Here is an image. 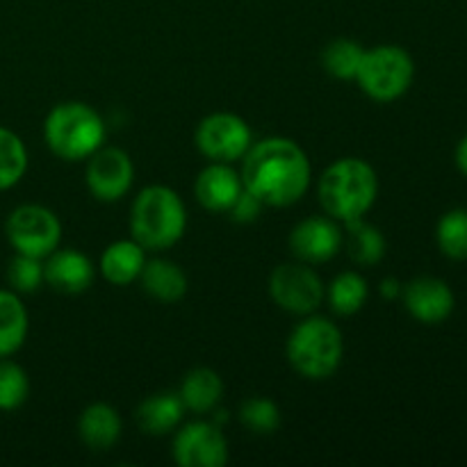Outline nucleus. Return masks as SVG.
Here are the masks:
<instances>
[{
    "label": "nucleus",
    "instance_id": "nucleus-25",
    "mask_svg": "<svg viewBox=\"0 0 467 467\" xmlns=\"http://www.w3.org/2000/svg\"><path fill=\"white\" fill-rule=\"evenodd\" d=\"M27 171V150L21 137L0 126V192L16 185Z\"/></svg>",
    "mask_w": 467,
    "mask_h": 467
},
{
    "label": "nucleus",
    "instance_id": "nucleus-20",
    "mask_svg": "<svg viewBox=\"0 0 467 467\" xmlns=\"http://www.w3.org/2000/svg\"><path fill=\"white\" fill-rule=\"evenodd\" d=\"M140 281L146 295L162 304H176L187 295L185 272L181 269V265L171 263V260L160 258L146 263L140 274Z\"/></svg>",
    "mask_w": 467,
    "mask_h": 467
},
{
    "label": "nucleus",
    "instance_id": "nucleus-28",
    "mask_svg": "<svg viewBox=\"0 0 467 467\" xmlns=\"http://www.w3.org/2000/svg\"><path fill=\"white\" fill-rule=\"evenodd\" d=\"M30 397V379L21 365L0 358V410H16Z\"/></svg>",
    "mask_w": 467,
    "mask_h": 467
},
{
    "label": "nucleus",
    "instance_id": "nucleus-15",
    "mask_svg": "<svg viewBox=\"0 0 467 467\" xmlns=\"http://www.w3.org/2000/svg\"><path fill=\"white\" fill-rule=\"evenodd\" d=\"M242 190V176L231 164L223 162H210V167H205L194 182L196 199L208 213H228Z\"/></svg>",
    "mask_w": 467,
    "mask_h": 467
},
{
    "label": "nucleus",
    "instance_id": "nucleus-5",
    "mask_svg": "<svg viewBox=\"0 0 467 467\" xmlns=\"http://www.w3.org/2000/svg\"><path fill=\"white\" fill-rule=\"evenodd\" d=\"M345 356L342 331L327 317H308L287 337V360L292 369L310 381H322L337 372Z\"/></svg>",
    "mask_w": 467,
    "mask_h": 467
},
{
    "label": "nucleus",
    "instance_id": "nucleus-17",
    "mask_svg": "<svg viewBox=\"0 0 467 467\" xmlns=\"http://www.w3.org/2000/svg\"><path fill=\"white\" fill-rule=\"evenodd\" d=\"M146 265V249L135 240H117L100 255V274L112 285L123 287L140 281V274Z\"/></svg>",
    "mask_w": 467,
    "mask_h": 467
},
{
    "label": "nucleus",
    "instance_id": "nucleus-30",
    "mask_svg": "<svg viewBox=\"0 0 467 467\" xmlns=\"http://www.w3.org/2000/svg\"><path fill=\"white\" fill-rule=\"evenodd\" d=\"M263 208H265L263 201H260L255 194H251V192L244 187L242 194L237 196L235 203H233V208L228 210V214H231L237 223H251L260 217Z\"/></svg>",
    "mask_w": 467,
    "mask_h": 467
},
{
    "label": "nucleus",
    "instance_id": "nucleus-16",
    "mask_svg": "<svg viewBox=\"0 0 467 467\" xmlns=\"http://www.w3.org/2000/svg\"><path fill=\"white\" fill-rule=\"evenodd\" d=\"M121 431L123 422L119 410L103 401L87 406L78 418V436H80L82 445L94 451L112 450L121 438Z\"/></svg>",
    "mask_w": 467,
    "mask_h": 467
},
{
    "label": "nucleus",
    "instance_id": "nucleus-18",
    "mask_svg": "<svg viewBox=\"0 0 467 467\" xmlns=\"http://www.w3.org/2000/svg\"><path fill=\"white\" fill-rule=\"evenodd\" d=\"M182 415H185V406H182L181 395L176 392H158L150 395L137 406V424L149 436H167L173 429L181 424Z\"/></svg>",
    "mask_w": 467,
    "mask_h": 467
},
{
    "label": "nucleus",
    "instance_id": "nucleus-8",
    "mask_svg": "<svg viewBox=\"0 0 467 467\" xmlns=\"http://www.w3.org/2000/svg\"><path fill=\"white\" fill-rule=\"evenodd\" d=\"M196 149L210 162L233 164L246 155L254 144L249 123L233 112L208 114L194 132Z\"/></svg>",
    "mask_w": 467,
    "mask_h": 467
},
{
    "label": "nucleus",
    "instance_id": "nucleus-3",
    "mask_svg": "<svg viewBox=\"0 0 467 467\" xmlns=\"http://www.w3.org/2000/svg\"><path fill=\"white\" fill-rule=\"evenodd\" d=\"M187 228V210L181 196L167 185H149L130 208V235L146 251L171 249Z\"/></svg>",
    "mask_w": 467,
    "mask_h": 467
},
{
    "label": "nucleus",
    "instance_id": "nucleus-32",
    "mask_svg": "<svg viewBox=\"0 0 467 467\" xmlns=\"http://www.w3.org/2000/svg\"><path fill=\"white\" fill-rule=\"evenodd\" d=\"M381 295L386 296V299H397V296L401 295V285L397 278H386L381 285Z\"/></svg>",
    "mask_w": 467,
    "mask_h": 467
},
{
    "label": "nucleus",
    "instance_id": "nucleus-22",
    "mask_svg": "<svg viewBox=\"0 0 467 467\" xmlns=\"http://www.w3.org/2000/svg\"><path fill=\"white\" fill-rule=\"evenodd\" d=\"M27 310L14 290H0V358H9L27 337Z\"/></svg>",
    "mask_w": 467,
    "mask_h": 467
},
{
    "label": "nucleus",
    "instance_id": "nucleus-2",
    "mask_svg": "<svg viewBox=\"0 0 467 467\" xmlns=\"http://www.w3.org/2000/svg\"><path fill=\"white\" fill-rule=\"evenodd\" d=\"M319 203L336 222L360 219L379 199V176L360 158H340L319 178Z\"/></svg>",
    "mask_w": 467,
    "mask_h": 467
},
{
    "label": "nucleus",
    "instance_id": "nucleus-7",
    "mask_svg": "<svg viewBox=\"0 0 467 467\" xmlns=\"http://www.w3.org/2000/svg\"><path fill=\"white\" fill-rule=\"evenodd\" d=\"M5 235L16 254L48 258L62 240V223L50 208L36 203L18 205L5 222Z\"/></svg>",
    "mask_w": 467,
    "mask_h": 467
},
{
    "label": "nucleus",
    "instance_id": "nucleus-23",
    "mask_svg": "<svg viewBox=\"0 0 467 467\" xmlns=\"http://www.w3.org/2000/svg\"><path fill=\"white\" fill-rule=\"evenodd\" d=\"M324 295L328 296V306L333 313L340 317H351V315L360 313L368 301V281L358 272H342L333 278Z\"/></svg>",
    "mask_w": 467,
    "mask_h": 467
},
{
    "label": "nucleus",
    "instance_id": "nucleus-13",
    "mask_svg": "<svg viewBox=\"0 0 467 467\" xmlns=\"http://www.w3.org/2000/svg\"><path fill=\"white\" fill-rule=\"evenodd\" d=\"M401 296H404V306L410 313V317L427 324V327L442 324L445 319H450L451 313H454V292H451V287L447 285L442 278H413V281L401 290Z\"/></svg>",
    "mask_w": 467,
    "mask_h": 467
},
{
    "label": "nucleus",
    "instance_id": "nucleus-10",
    "mask_svg": "<svg viewBox=\"0 0 467 467\" xmlns=\"http://www.w3.org/2000/svg\"><path fill=\"white\" fill-rule=\"evenodd\" d=\"M132 181H135V167L126 150L117 146H100L94 155H89L85 182L94 199L114 203L130 192Z\"/></svg>",
    "mask_w": 467,
    "mask_h": 467
},
{
    "label": "nucleus",
    "instance_id": "nucleus-11",
    "mask_svg": "<svg viewBox=\"0 0 467 467\" xmlns=\"http://www.w3.org/2000/svg\"><path fill=\"white\" fill-rule=\"evenodd\" d=\"M173 461L182 467H223L228 442L217 424L192 422L173 438Z\"/></svg>",
    "mask_w": 467,
    "mask_h": 467
},
{
    "label": "nucleus",
    "instance_id": "nucleus-21",
    "mask_svg": "<svg viewBox=\"0 0 467 467\" xmlns=\"http://www.w3.org/2000/svg\"><path fill=\"white\" fill-rule=\"evenodd\" d=\"M181 400L185 410L196 415H205L219 406L223 397V381L214 369L196 368L185 374L181 386Z\"/></svg>",
    "mask_w": 467,
    "mask_h": 467
},
{
    "label": "nucleus",
    "instance_id": "nucleus-6",
    "mask_svg": "<svg viewBox=\"0 0 467 467\" xmlns=\"http://www.w3.org/2000/svg\"><path fill=\"white\" fill-rule=\"evenodd\" d=\"M413 78L415 62L409 50L386 44L365 50L356 82L377 103H392L410 89Z\"/></svg>",
    "mask_w": 467,
    "mask_h": 467
},
{
    "label": "nucleus",
    "instance_id": "nucleus-19",
    "mask_svg": "<svg viewBox=\"0 0 467 467\" xmlns=\"http://www.w3.org/2000/svg\"><path fill=\"white\" fill-rule=\"evenodd\" d=\"M342 246H345L347 255L356 265H360V267H374V265H379L386 258L388 251L383 233L374 223L365 222V217L345 222Z\"/></svg>",
    "mask_w": 467,
    "mask_h": 467
},
{
    "label": "nucleus",
    "instance_id": "nucleus-14",
    "mask_svg": "<svg viewBox=\"0 0 467 467\" xmlns=\"http://www.w3.org/2000/svg\"><path fill=\"white\" fill-rule=\"evenodd\" d=\"M44 281L62 295H82L94 283V265L78 249H55L44 258Z\"/></svg>",
    "mask_w": 467,
    "mask_h": 467
},
{
    "label": "nucleus",
    "instance_id": "nucleus-31",
    "mask_svg": "<svg viewBox=\"0 0 467 467\" xmlns=\"http://www.w3.org/2000/svg\"><path fill=\"white\" fill-rule=\"evenodd\" d=\"M454 158H456V167H459V171L463 173V176H467V135L459 141V146H456Z\"/></svg>",
    "mask_w": 467,
    "mask_h": 467
},
{
    "label": "nucleus",
    "instance_id": "nucleus-4",
    "mask_svg": "<svg viewBox=\"0 0 467 467\" xmlns=\"http://www.w3.org/2000/svg\"><path fill=\"white\" fill-rule=\"evenodd\" d=\"M105 121L94 108L80 100L55 105L44 121L46 146L67 162L94 155L105 141Z\"/></svg>",
    "mask_w": 467,
    "mask_h": 467
},
{
    "label": "nucleus",
    "instance_id": "nucleus-27",
    "mask_svg": "<svg viewBox=\"0 0 467 467\" xmlns=\"http://www.w3.org/2000/svg\"><path fill=\"white\" fill-rule=\"evenodd\" d=\"M240 422L255 436H272L281 427V410L267 397H251L240 406Z\"/></svg>",
    "mask_w": 467,
    "mask_h": 467
},
{
    "label": "nucleus",
    "instance_id": "nucleus-9",
    "mask_svg": "<svg viewBox=\"0 0 467 467\" xmlns=\"http://www.w3.org/2000/svg\"><path fill=\"white\" fill-rule=\"evenodd\" d=\"M322 278L306 263H283L269 276V296L292 315H313L324 301Z\"/></svg>",
    "mask_w": 467,
    "mask_h": 467
},
{
    "label": "nucleus",
    "instance_id": "nucleus-29",
    "mask_svg": "<svg viewBox=\"0 0 467 467\" xmlns=\"http://www.w3.org/2000/svg\"><path fill=\"white\" fill-rule=\"evenodd\" d=\"M7 283L16 295H32L44 285V260L16 254L7 267Z\"/></svg>",
    "mask_w": 467,
    "mask_h": 467
},
{
    "label": "nucleus",
    "instance_id": "nucleus-26",
    "mask_svg": "<svg viewBox=\"0 0 467 467\" xmlns=\"http://www.w3.org/2000/svg\"><path fill=\"white\" fill-rule=\"evenodd\" d=\"M436 242L441 254L450 260H467V208L442 214L436 226Z\"/></svg>",
    "mask_w": 467,
    "mask_h": 467
},
{
    "label": "nucleus",
    "instance_id": "nucleus-24",
    "mask_svg": "<svg viewBox=\"0 0 467 467\" xmlns=\"http://www.w3.org/2000/svg\"><path fill=\"white\" fill-rule=\"evenodd\" d=\"M365 48L351 39H333L322 53V67L336 80H356Z\"/></svg>",
    "mask_w": 467,
    "mask_h": 467
},
{
    "label": "nucleus",
    "instance_id": "nucleus-12",
    "mask_svg": "<svg viewBox=\"0 0 467 467\" xmlns=\"http://www.w3.org/2000/svg\"><path fill=\"white\" fill-rule=\"evenodd\" d=\"M290 249L306 265H322L336 258L342 249V231L336 219L308 217L290 233Z\"/></svg>",
    "mask_w": 467,
    "mask_h": 467
},
{
    "label": "nucleus",
    "instance_id": "nucleus-1",
    "mask_svg": "<svg viewBox=\"0 0 467 467\" xmlns=\"http://www.w3.org/2000/svg\"><path fill=\"white\" fill-rule=\"evenodd\" d=\"M242 182L269 208H287L301 201L310 185V160L296 141L267 137L251 144L242 158Z\"/></svg>",
    "mask_w": 467,
    "mask_h": 467
}]
</instances>
